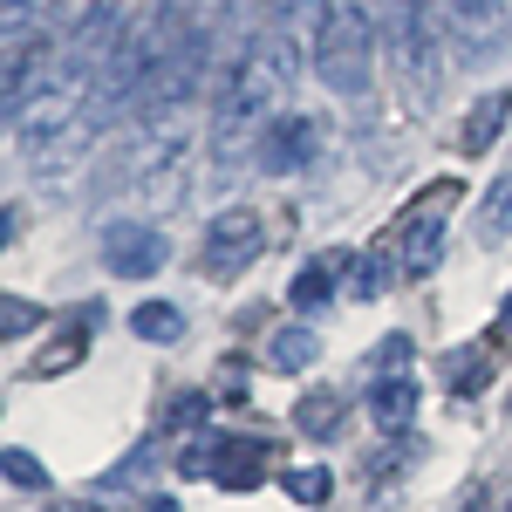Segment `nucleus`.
<instances>
[{"instance_id": "obj_1", "label": "nucleus", "mask_w": 512, "mask_h": 512, "mask_svg": "<svg viewBox=\"0 0 512 512\" xmlns=\"http://www.w3.org/2000/svg\"><path fill=\"white\" fill-rule=\"evenodd\" d=\"M308 62H315V76L328 82L335 96H362V89H369V69H376V28H369L362 0H335L321 41L308 48Z\"/></svg>"}, {"instance_id": "obj_2", "label": "nucleus", "mask_w": 512, "mask_h": 512, "mask_svg": "<svg viewBox=\"0 0 512 512\" xmlns=\"http://www.w3.org/2000/svg\"><path fill=\"white\" fill-rule=\"evenodd\" d=\"M267 458H274L267 437H219V431H205L198 444H185L178 472H185V478H212V485H226V492H253V485L267 478Z\"/></svg>"}, {"instance_id": "obj_3", "label": "nucleus", "mask_w": 512, "mask_h": 512, "mask_svg": "<svg viewBox=\"0 0 512 512\" xmlns=\"http://www.w3.org/2000/svg\"><path fill=\"white\" fill-rule=\"evenodd\" d=\"M260 246H267V219H260L253 205H233V212L205 219V246H198V267H205L212 280H233V274H246V267L260 260Z\"/></svg>"}, {"instance_id": "obj_4", "label": "nucleus", "mask_w": 512, "mask_h": 512, "mask_svg": "<svg viewBox=\"0 0 512 512\" xmlns=\"http://www.w3.org/2000/svg\"><path fill=\"white\" fill-rule=\"evenodd\" d=\"M451 198H458V185L444 178V185H437V205H431V212L417 205L410 226H403V239H396V267H403L410 280L437 274V260H444V205H451Z\"/></svg>"}, {"instance_id": "obj_5", "label": "nucleus", "mask_w": 512, "mask_h": 512, "mask_svg": "<svg viewBox=\"0 0 512 512\" xmlns=\"http://www.w3.org/2000/svg\"><path fill=\"white\" fill-rule=\"evenodd\" d=\"M390 21H396L403 69L431 89L437 82V0H390Z\"/></svg>"}, {"instance_id": "obj_6", "label": "nucleus", "mask_w": 512, "mask_h": 512, "mask_svg": "<svg viewBox=\"0 0 512 512\" xmlns=\"http://www.w3.org/2000/svg\"><path fill=\"white\" fill-rule=\"evenodd\" d=\"M164 260H171V246H164L158 226H130V219H123V226L103 233V267L117 280H151Z\"/></svg>"}, {"instance_id": "obj_7", "label": "nucleus", "mask_w": 512, "mask_h": 512, "mask_svg": "<svg viewBox=\"0 0 512 512\" xmlns=\"http://www.w3.org/2000/svg\"><path fill=\"white\" fill-rule=\"evenodd\" d=\"M451 7V28L465 35V48L472 55H499L512 35V14H506V0H444Z\"/></svg>"}, {"instance_id": "obj_8", "label": "nucleus", "mask_w": 512, "mask_h": 512, "mask_svg": "<svg viewBox=\"0 0 512 512\" xmlns=\"http://www.w3.org/2000/svg\"><path fill=\"white\" fill-rule=\"evenodd\" d=\"M315 123L308 117H280V123H267V130H260V171H301V164L315 158Z\"/></svg>"}, {"instance_id": "obj_9", "label": "nucleus", "mask_w": 512, "mask_h": 512, "mask_svg": "<svg viewBox=\"0 0 512 512\" xmlns=\"http://www.w3.org/2000/svg\"><path fill=\"white\" fill-rule=\"evenodd\" d=\"M410 417H417V383L410 376H376L369 383V424L390 437H410Z\"/></svg>"}, {"instance_id": "obj_10", "label": "nucleus", "mask_w": 512, "mask_h": 512, "mask_svg": "<svg viewBox=\"0 0 512 512\" xmlns=\"http://www.w3.org/2000/svg\"><path fill=\"white\" fill-rule=\"evenodd\" d=\"M506 117H512V96L506 89H485V96H478L472 103V117H465V130H458V151H492V144H499V130H506Z\"/></svg>"}, {"instance_id": "obj_11", "label": "nucleus", "mask_w": 512, "mask_h": 512, "mask_svg": "<svg viewBox=\"0 0 512 512\" xmlns=\"http://www.w3.org/2000/svg\"><path fill=\"white\" fill-rule=\"evenodd\" d=\"M89 328H103V301H96V308H76V321L55 335V349L35 355V376H62V369H76L82 349H89Z\"/></svg>"}, {"instance_id": "obj_12", "label": "nucleus", "mask_w": 512, "mask_h": 512, "mask_svg": "<svg viewBox=\"0 0 512 512\" xmlns=\"http://www.w3.org/2000/svg\"><path fill=\"white\" fill-rule=\"evenodd\" d=\"M335 267H342V260H308V267L294 274V287H287L294 315H321V308L335 301Z\"/></svg>"}, {"instance_id": "obj_13", "label": "nucleus", "mask_w": 512, "mask_h": 512, "mask_svg": "<svg viewBox=\"0 0 512 512\" xmlns=\"http://www.w3.org/2000/svg\"><path fill=\"white\" fill-rule=\"evenodd\" d=\"M315 328H280L274 342H267V369H280V376H301V369H315Z\"/></svg>"}, {"instance_id": "obj_14", "label": "nucleus", "mask_w": 512, "mask_h": 512, "mask_svg": "<svg viewBox=\"0 0 512 512\" xmlns=\"http://www.w3.org/2000/svg\"><path fill=\"white\" fill-rule=\"evenodd\" d=\"M294 424H301L308 437H335L342 424H349V403H342L335 390H315V396H301V410H294Z\"/></svg>"}, {"instance_id": "obj_15", "label": "nucleus", "mask_w": 512, "mask_h": 512, "mask_svg": "<svg viewBox=\"0 0 512 512\" xmlns=\"http://www.w3.org/2000/svg\"><path fill=\"white\" fill-rule=\"evenodd\" d=\"M492 369H499V362H492V349H458L451 355V362H444V383H451V390L458 396H472V390H485V383H492Z\"/></svg>"}, {"instance_id": "obj_16", "label": "nucleus", "mask_w": 512, "mask_h": 512, "mask_svg": "<svg viewBox=\"0 0 512 512\" xmlns=\"http://www.w3.org/2000/svg\"><path fill=\"white\" fill-rule=\"evenodd\" d=\"M506 226H512V171H506V178H492V192H485V205H478V239L499 246Z\"/></svg>"}, {"instance_id": "obj_17", "label": "nucleus", "mask_w": 512, "mask_h": 512, "mask_svg": "<svg viewBox=\"0 0 512 512\" xmlns=\"http://www.w3.org/2000/svg\"><path fill=\"white\" fill-rule=\"evenodd\" d=\"M130 335H137V342H178V335H185V315L164 308V301H144V308L130 315Z\"/></svg>"}, {"instance_id": "obj_18", "label": "nucleus", "mask_w": 512, "mask_h": 512, "mask_svg": "<svg viewBox=\"0 0 512 512\" xmlns=\"http://www.w3.org/2000/svg\"><path fill=\"white\" fill-rule=\"evenodd\" d=\"M390 287V260L383 253H362V260H349V294L355 301H376Z\"/></svg>"}, {"instance_id": "obj_19", "label": "nucleus", "mask_w": 512, "mask_h": 512, "mask_svg": "<svg viewBox=\"0 0 512 512\" xmlns=\"http://www.w3.org/2000/svg\"><path fill=\"white\" fill-rule=\"evenodd\" d=\"M0 478H7V485H21V492H41V485H48L41 458H35V451H21V444H7V451H0Z\"/></svg>"}, {"instance_id": "obj_20", "label": "nucleus", "mask_w": 512, "mask_h": 512, "mask_svg": "<svg viewBox=\"0 0 512 512\" xmlns=\"http://www.w3.org/2000/svg\"><path fill=\"white\" fill-rule=\"evenodd\" d=\"M280 485H287V499H294V506H321V499L335 492V478H328V465H301V472H287Z\"/></svg>"}, {"instance_id": "obj_21", "label": "nucleus", "mask_w": 512, "mask_h": 512, "mask_svg": "<svg viewBox=\"0 0 512 512\" xmlns=\"http://www.w3.org/2000/svg\"><path fill=\"white\" fill-rule=\"evenodd\" d=\"M28 328H41V308L21 301V294H0V342H14V335H28Z\"/></svg>"}, {"instance_id": "obj_22", "label": "nucleus", "mask_w": 512, "mask_h": 512, "mask_svg": "<svg viewBox=\"0 0 512 512\" xmlns=\"http://www.w3.org/2000/svg\"><path fill=\"white\" fill-rule=\"evenodd\" d=\"M403 362H410V335H390V342L376 349V369H383V376H403Z\"/></svg>"}, {"instance_id": "obj_23", "label": "nucleus", "mask_w": 512, "mask_h": 512, "mask_svg": "<svg viewBox=\"0 0 512 512\" xmlns=\"http://www.w3.org/2000/svg\"><path fill=\"white\" fill-rule=\"evenodd\" d=\"M14 239V205H0V246Z\"/></svg>"}, {"instance_id": "obj_24", "label": "nucleus", "mask_w": 512, "mask_h": 512, "mask_svg": "<svg viewBox=\"0 0 512 512\" xmlns=\"http://www.w3.org/2000/svg\"><path fill=\"white\" fill-rule=\"evenodd\" d=\"M144 512H178V499H144Z\"/></svg>"}, {"instance_id": "obj_25", "label": "nucleus", "mask_w": 512, "mask_h": 512, "mask_svg": "<svg viewBox=\"0 0 512 512\" xmlns=\"http://www.w3.org/2000/svg\"><path fill=\"white\" fill-rule=\"evenodd\" d=\"M499 335H512V294H506V308H499Z\"/></svg>"}, {"instance_id": "obj_26", "label": "nucleus", "mask_w": 512, "mask_h": 512, "mask_svg": "<svg viewBox=\"0 0 512 512\" xmlns=\"http://www.w3.org/2000/svg\"><path fill=\"white\" fill-rule=\"evenodd\" d=\"M506 512H512V506H506Z\"/></svg>"}]
</instances>
